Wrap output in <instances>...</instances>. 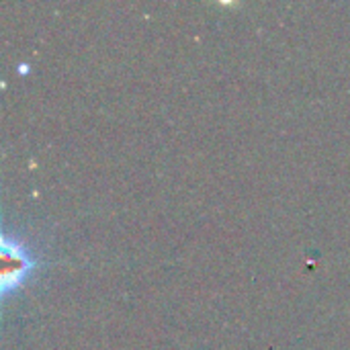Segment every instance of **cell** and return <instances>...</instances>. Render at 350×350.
Wrapping results in <instances>:
<instances>
[{"label":"cell","instance_id":"1","mask_svg":"<svg viewBox=\"0 0 350 350\" xmlns=\"http://www.w3.org/2000/svg\"><path fill=\"white\" fill-rule=\"evenodd\" d=\"M2 293H10L16 289L27 275L35 269V256L29 252L27 246H23L18 240H12L8 236H2Z\"/></svg>","mask_w":350,"mask_h":350}]
</instances>
